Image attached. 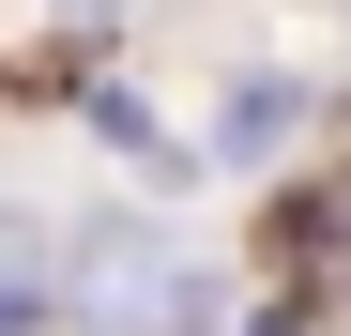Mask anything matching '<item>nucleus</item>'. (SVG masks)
<instances>
[{
  "label": "nucleus",
  "mask_w": 351,
  "mask_h": 336,
  "mask_svg": "<svg viewBox=\"0 0 351 336\" xmlns=\"http://www.w3.org/2000/svg\"><path fill=\"white\" fill-rule=\"evenodd\" d=\"M168 306H184V275H168V245H153V230H77V321L153 336Z\"/></svg>",
  "instance_id": "1"
},
{
  "label": "nucleus",
  "mask_w": 351,
  "mask_h": 336,
  "mask_svg": "<svg viewBox=\"0 0 351 336\" xmlns=\"http://www.w3.org/2000/svg\"><path fill=\"white\" fill-rule=\"evenodd\" d=\"M62 306H77V245L46 230V214H16V199H0V336H46Z\"/></svg>",
  "instance_id": "2"
}]
</instances>
